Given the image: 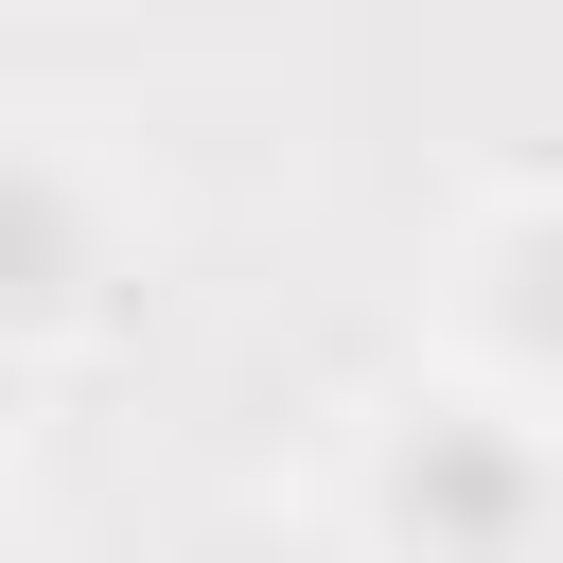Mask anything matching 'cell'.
Segmentation results:
<instances>
[{"instance_id": "obj_1", "label": "cell", "mask_w": 563, "mask_h": 563, "mask_svg": "<svg viewBox=\"0 0 563 563\" xmlns=\"http://www.w3.org/2000/svg\"><path fill=\"white\" fill-rule=\"evenodd\" d=\"M352 545L369 563H563V422L528 387H422L352 457Z\"/></svg>"}, {"instance_id": "obj_2", "label": "cell", "mask_w": 563, "mask_h": 563, "mask_svg": "<svg viewBox=\"0 0 563 563\" xmlns=\"http://www.w3.org/2000/svg\"><path fill=\"white\" fill-rule=\"evenodd\" d=\"M123 282H141V229H123L106 158H70V141L0 123V369L88 352V334L123 317Z\"/></svg>"}, {"instance_id": "obj_3", "label": "cell", "mask_w": 563, "mask_h": 563, "mask_svg": "<svg viewBox=\"0 0 563 563\" xmlns=\"http://www.w3.org/2000/svg\"><path fill=\"white\" fill-rule=\"evenodd\" d=\"M457 317H475V369L563 422V194H510V211L457 246Z\"/></svg>"}, {"instance_id": "obj_4", "label": "cell", "mask_w": 563, "mask_h": 563, "mask_svg": "<svg viewBox=\"0 0 563 563\" xmlns=\"http://www.w3.org/2000/svg\"><path fill=\"white\" fill-rule=\"evenodd\" d=\"M0 563H18V475H0Z\"/></svg>"}]
</instances>
